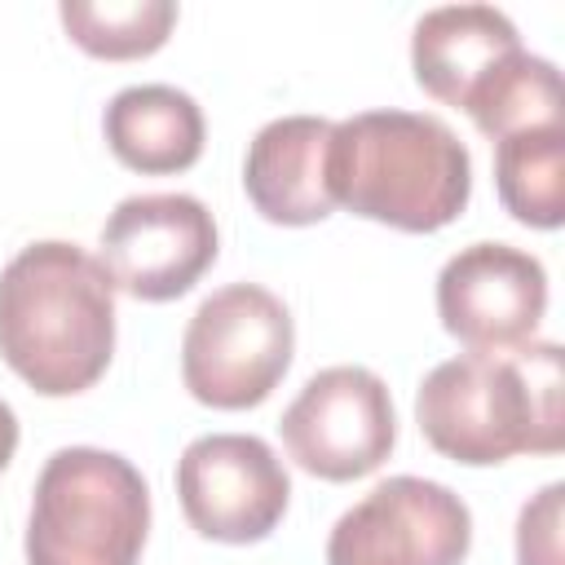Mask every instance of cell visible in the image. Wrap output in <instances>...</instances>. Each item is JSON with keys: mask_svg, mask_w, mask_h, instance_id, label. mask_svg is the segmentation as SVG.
<instances>
[{"mask_svg": "<svg viewBox=\"0 0 565 565\" xmlns=\"http://www.w3.org/2000/svg\"><path fill=\"white\" fill-rule=\"evenodd\" d=\"M424 441L468 468L565 446V362L556 340L437 362L415 393Z\"/></svg>", "mask_w": 565, "mask_h": 565, "instance_id": "obj_1", "label": "cell"}, {"mask_svg": "<svg viewBox=\"0 0 565 565\" xmlns=\"http://www.w3.org/2000/svg\"><path fill=\"white\" fill-rule=\"evenodd\" d=\"M0 358L40 397L93 388L115 358V282L66 238L26 243L0 269Z\"/></svg>", "mask_w": 565, "mask_h": 565, "instance_id": "obj_2", "label": "cell"}, {"mask_svg": "<svg viewBox=\"0 0 565 565\" xmlns=\"http://www.w3.org/2000/svg\"><path fill=\"white\" fill-rule=\"evenodd\" d=\"M331 203L402 234L446 230L472 199V154L455 128L424 110H362L327 141Z\"/></svg>", "mask_w": 565, "mask_h": 565, "instance_id": "obj_3", "label": "cell"}, {"mask_svg": "<svg viewBox=\"0 0 565 565\" xmlns=\"http://www.w3.org/2000/svg\"><path fill=\"white\" fill-rule=\"evenodd\" d=\"M150 534L141 468L102 446H62L44 459L26 512V565H137Z\"/></svg>", "mask_w": 565, "mask_h": 565, "instance_id": "obj_4", "label": "cell"}, {"mask_svg": "<svg viewBox=\"0 0 565 565\" xmlns=\"http://www.w3.org/2000/svg\"><path fill=\"white\" fill-rule=\"evenodd\" d=\"M291 353V309L260 282H225L185 322L181 384L212 411H247L278 388Z\"/></svg>", "mask_w": 565, "mask_h": 565, "instance_id": "obj_5", "label": "cell"}, {"mask_svg": "<svg viewBox=\"0 0 565 565\" xmlns=\"http://www.w3.org/2000/svg\"><path fill=\"white\" fill-rule=\"evenodd\" d=\"M278 433L291 463L309 477L358 481L375 472L397 441L388 384L371 366H322L291 397L278 419Z\"/></svg>", "mask_w": 565, "mask_h": 565, "instance_id": "obj_6", "label": "cell"}, {"mask_svg": "<svg viewBox=\"0 0 565 565\" xmlns=\"http://www.w3.org/2000/svg\"><path fill=\"white\" fill-rule=\"evenodd\" d=\"M472 547L468 503L428 477L371 486L327 534V565H463Z\"/></svg>", "mask_w": 565, "mask_h": 565, "instance_id": "obj_7", "label": "cell"}, {"mask_svg": "<svg viewBox=\"0 0 565 565\" xmlns=\"http://www.w3.org/2000/svg\"><path fill=\"white\" fill-rule=\"evenodd\" d=\"M221 238L203 199L163 190V194H128L102 225V265L115 291L163 305L185 296L212 265Z\"/></svg>", "mask_w": 565, "mask_h": 565, "instance_id": "obj_8", "label": "cell"}, {"mask_svg": "<svg viewBox=\"0 0 565 565\" xmlns=\"http://www.w3.org/2000/svg\"><path fill=\"white\" fill-rule=\"evenodd\" d=\"M177 499L199 539L260 543L291 503V477L252 433H203L177 459Z\"/></svg>", "mask_w": 565, "mask_h": 565, "instance_id": "obj_9", "label": "cell"}, {"mask_svg": "<svg viewBox=\"0 0 565 565\" xmlns=\"http://www.w3.org/2000/svg\"><path fill=\"white\" fill-rule=\"evenodd\" d=\"M547 313V269L512 243H468L437 274V318L468 353L521 349Z\"/></svg>", "mask_w": 565, "mask_h": 565, "instance_id": "obj_10", "label": "cell"}, {"mask_svg": "<svg viewBox=\"0 0 565 565\" xmlns=\"http://www.w3.org/2000/svg\"><path fill=\"white\" fill-rule=\"evenodd\" d=\"M521 53L512 18L494 4H441L428 9L411 31V71L415 84L441 102L468 110V102Z\"/></svg>", "mask_w": 565, "mask_h": 565, "instance_id": "obj_11", "label": "cell"}, {"mask_svg": "<svg viewBox=\"0 0 565 565\" xmlns=\"http://www.w3.org/2000/svg\"><path fill=\"white\" fill-rule=\"evenodd\" d=\"M331 128L322 115H282L247 141L243 190L269 225H318L335 212L327 190Z\"/></svg>", "mask_w": 565, "mask_h": 565, "instance_id": "obj_12", "label": "cell"}, {"mask_svg": "<svg viewBox=\"0 0 565 565\" xmlns=\"http://www.w3.org/2000/svg\"><path fill=\"white\" fill-rule=\"evenodd\" d=\"M102 132L110 154L141 177H172L199 163L203 154V110L185 88L172 84H132L106 102Z\"/></svg>", "mask_w": 565, "mask_h": 565, "instance_id": "obj_13", "label": "cell"}, {"mask_svg": "<svg viewBox=\"0 0 565 565\" xmlns=\"http://www.w3.org/2000/svg\"><path fill=\"white\" fill-rule=\"evenodd\" d=\"M494 185L512 221L556 230L565 221V128H525L494 141Z\"/></svg>", "mask_w": 565, "mask_h": 565, "instance_id": "obj_14", "label": "cell"}, {"mask_svg": "<svg viewBox=\"0 0 565 565\" xmlns=\"http://www.w3.org/2000/svg\"><path fill=\"white\" fill-rule=\"evenodd\" d=\"M57 18L71 44L84 49L88 57L132 62L168 44L177 26V4L172 0H62Z\"/></svg>", "mask_w": 565, "mask_h": 565, "instance_id": "obj_15", "label": "cell"}, {"mask_svg": "<svg viewBox=\"0 0 565 565\" xmlns=\"http://www.w3.org/2000/svg\"><path fill=\"white\" fill-rule=\"evenodd\" d=\"M561 71L556 62L539 57V53H516L472 102H468V115L477 124L481 137L503 141L512 132H525V128H565L561 124Z\"/></svg>", "mask_w": 565, "mask_h": 565, "instance_id": "obj_16", "label": "cell"}, {"mask_svg": "<svg viewBox=\"0 0 565 565\" xmlns=\"http://www.w3.org/2000/svg\"><path fill=\"white\" fill-rule=\"evenodd\" d=\"M561 499L565 486L552 481L521 503L516 516V565H565L561 556Z\"/></svg>", "mask_w": 565, "mask_h": 565, "instance_id": "obj_17", "label": "cell"}, {"mask_svg": "<svg viewBox=\"0 0 565 565\" xmlns=\"http://www.w3.org/2000/svg\"><path fill=\"white\" fill-rule=\"evenodd\" d=\"M13 450H18V415H13V406L0 397V472L9 468Z\"/></svg>", "mask_w": 565, "mask_h": 565, "instance_id": "obj_18", "label": "cell"}]
</instances>
